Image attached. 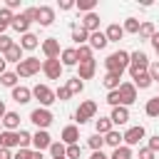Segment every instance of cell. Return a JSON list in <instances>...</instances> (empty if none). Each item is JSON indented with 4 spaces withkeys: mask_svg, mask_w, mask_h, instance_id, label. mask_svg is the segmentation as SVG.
I'll return each instance as SVG.
<instances>
[{
    "mask_svg": "<svg viewBox=\"0 0 159 159\" xmlns=\"http://www.w3.org/2000/svg\"><path fill=\"white\" fill-rule=\"evenodd\" d=\"M5 112H7V107H5V102H2V99H0V119H2V117H5Z\"/></svg>",
    "mask_w": 159,
    "mask_h": 159,
    "instance_id": "cell-58",
    "label": "cell"
},
{
    "mask_svg": "<svg viewBox=\"0 0 159 159\" xmlns=\"http://www.w3.org/2000/svg\"><path fill=\"white\" fill-rule=\"evenodd\" d=\"M30 159H45V154H42V152H35V149H32V157H30Z\"/></svg>",
    "mask_w": 159,
    "mask_h": 159,
    "instance_id": "cell-57",
    "label": "cell"
},
{
    "mask_svg": "<svg viewBox=\"0 0 159 159\" xmlns=\"http://www.w3.org/2000/svg\"><path fill=\"white\" fill-rule=\"evenodd\" d=\"M2 57H5V62H15V65H17V62L22 60V47L15 42V45H12V47H10V50H7Z\"/></svg>",
    "mask_w": 159,
    "mask_h": 159,
    "instance_id": "cell-30",
    "label": "cell"
},
{
    "mask_svg": "<svg viewBox=\"0 0 159 159\" xmlns=\"http://www.w3.org/2000/svg\"><path fill=\"white\" fill-rule=\"evenodd\" d=\"M17 45L22 47V52H32V50L40 47V37L35 32H25V35H20V42Z\"/></svg>",
    "mask_w": 159,
    "mask_h": 159,
    "instance_id": "cell-17",
    "label": "cell"
},
{
    "mask_svg": "<svg viewBox=\"0 0 159 159\" xmlns=\"http://www.w3.org/2000/svg\"><path fill=\"white\" fill-rule=\"evenodd\" d=\"M97 117V102L94 99H84V102H80V107L75 109V122L82 127V124H87L89 119H94Z\"/></svg>",
    "mask_w": 159,
    "mask_h": 159,
    "instance_id": "cell-3",
    "label": "cell"
},
{
    "mask_svg": "<svg viewBox=\"0 0 159 159\" xmlns=\"http://www.w3.org/2000/svg\"><path fill=\"white\" fill-rule=\"evenodd\" d=\"M149 42H152V47H154V52H157V57H159V32H154Z\"/></svg>",
    "mask_w": 159,
    "mask_h": 159,
    "instance_id": "cell-53",
    "label": "cell"
},
{
    "mask_svg": "<svg viewBox=\"0 0 159 159\" xmlns=\"http://www.w3.org/2000/svg\"><path fill=\"white\" fill-rule=\"evenodd\" d=\"M17 82H20V77H17L15 72H5V75H0V84H2V87H7V89L17 87Z\"/></svg>",
    "mask_w": 159,
    "mask_h": 159,
    "instance_id": "cell-37",
    "label": "cell"
},
{
    "mask_svg": "<svg viewBox=\"0 0 159 159\" xmlns=\"http://www.w3.org/2000/svg\"><path fill=\"white\" fill-rule=\"evenodd\" d=\"M40 27H50L55 22V7L52 5H40L37 7V20H35Z\"/></svg>",
    "mask_w": 159,
    "mask_h": 159,
    "instance_id": "cell-13",
    "label": "cell"
},
{
    "mask_svg": "<svg viewBox=\"0 0 159 159\" xmlns=\"http://www.w3.org/2000/svg\"><path fill=\"white\" fill-rule=\"evenodd\" d=\"M12 15L15 12H10L7 7H0V35H5V30L12 25Z\"/></svg>",
    "mask_w": 159,
    "mask_h": 159,
    "instance_id": "cell-31",
    "label": "cell"
},
{
    "mask_svg": "<svg viewBox=\"0 0 159 159\" xmlns=\"http://www.w3.org/2000/svg\"><path fill=\"white\" fill-rule=\"evenodd\" d=\"M97 75V60H89V62H80L77 65V77L84 82V80H92Z\"/></svg>",
    "mask_w": 159,
    "mask_h": 159,
    "instance_id": "cell-15",
    "label": "cell"
},
{
    "mask_svg": "<svg viewBox=\"0 0 159 159\" xmlns=\"http://www.w3.org/2000/svg\"><path fill=\"white\" fill-rule=\"evenodd\" d=\"M144 114H147V117H159V97L147 99V104H144Z\"/></svg>",
    "mask_w": 159,
    "mask_h": 159,
    "instance_id": "cell-40",
    "label": "cell"
},
{
    "mask_svg": "<svg viewBox=\"0 0 159 159\" xmlns=\"http://www.w3.org/2000/svg\"><path fill=\"white\" fill-rule=\"evenodd\" d=\"M109 159H134V152H132V147H117V149H112V154H109Z\"/></svg>",
    "mask_w": 159,
    "mask_h": 159,
    "instance_id": "cell-32",
    "label": "cell"
},
{
    "mask_svg": "<svg viewBox=\"0 0 159 159\" xmlns=\"http://www.w3.org/2000/svg\"><path fill=\"white\" fill-rule=\"evenodd\" d=\"M147 149H152L154 154L159 152V134H152V137L147 139Z\"/></svg>",
    "mask_w": 159,
    "mask_h": 159,
    "instance_id": "cell-48",
    "label": "cell"
},
{
    "mask_svg": "<svg viewBox=\"0 0 159 159\" xmlns=\"http://www.w3.org/2000/svg\"><path fill=\"white\" fill-rule=\"evenodd\" d=\"M77 47L80 45H87V40H89V32L84 30V27H80V25H72V37H70Z\"/></svg>",
    "mask_w": 159,
    "mask_h": 159,
    "instance_id": "cell-26",
    "label": "cell"
},
{
    "mask_svg": "<svg viewBox=\"0 0 159 159\" xmlns=\"http://www.w3.org/2000/svg\"><path fill=\"white\" fill-rule=\"evenodd\" d=\"M0 122H2V129H7V132H17V129H20V114H17V112H10V109H7Z\"/></svg>",
    "mask_w": 159,
    "mask_h": 159,
    "instance_id": "cell-20",
    "label": "cell"
},
{
    "mask_svg": "<svg viewBox=\"0 0 159 159\" xmlns=\"http://www.w3.org/2000/svg\"><path fill=\"white\" fill-rule=\"evenodd\" d=\"M57 7H60L62 12H67V10H72V7H75V2H72V0H60V2H57Z\"/></svg>",
    "mask_w": 159,
    "mask_h": 159,
    "instance_id": "cell-52",
    "label": "cell"
},
{
    "mask_svg": "<svg viewBox=\"0 0 159 159\" xmlns=\"http://www.w3.org/2000/svg\"><path fill=\"white\" fill-rule=\"evenodd\" d=\"M40 50H42L45 60H60V52H62L57 37H45V40L40 42Z\"/></svg>",
    "mask_w": 159,
    "mask_h": 159,
    "instance_id": "cell-8",
    "label": "cell"
},
{
    "mask_svg": "<svg viewBox=\"0 0 159 159\" xmlns=\"http://www.w3.org/2000/svg\"><path fill=\"white\" fill-rule=\"evenodd\" d=\"M87 45H89V47H92V52H94V50H104L109 42H107V37H104V32H102V30H97V32H92V35H89Z\"/></svg>",
    "mask_w": 159,
    "mask_h": 159,
    "instance_id": "cell-25",
    "label": "cell"
},
{
    "mask_svg": "<svg viewBox=\"0 0 159 159\" xmlns=\"http://www.w3.org/2000/svg\"><path fill=\"white\" fill-rule=\"evenodd\" d=\"M132 84H134L137 89H149V87H152V77H149V72L132 75Z\"/></svg>",
    "mask_w": 159,
    "mask_h": 159,
    "instance_id": "cell-27",
    "label": "cell"
},
{
    "mask_svg": "<svg viewBox=\"0 0 159 159\" xmlns=\"http://www.w3.org/2000/svg\"><path fill=\"white\" fill-rule=\"evenodd\" d=\"M117 92H119V102H122V107H132V104L137 102V87H134L132 82H122Z\"/></svg>",
    "mask_w": 159,
    "mask_h": 159,
    "instance_id": "cell-10",
    "label": "cell"
},
{
    "mask_svg": "<svg viewBox=\"0 0 159 159\" xmlns=\"http://www.w3.org/2000/svg\"><path fill=\"white\" fill-rule=\"evenodd\" d=\"M109 119H112V127H124V124L132 119V114H129V107H112V114H109Z\"/></svg>",
    "mask_w": 159,
    "mask_h": 159,
    "instance_id": "cell-14",
    "label": "cell"
},
{
    "mask_svg": "<svg viewBox=\"0 0 159 159\" xmlns=\"http://www.w3.org/2000/svg\"><path fill=\"white\" fill-rule=\"evenodd\" d=\"M12 99H15L17 104H27V102L32 99V89H30V87L17 84V87H12Z\"/></svg>",
    "mask_w": 159,
    "mask_h": 159,
    "instance_id": "cell-23",
    "label": "cell"
},
{
    "mask_svg": "<svg viewBox=\"0 0 159 159\" xmlns=\"http://www.w3.org/2000/svg\"><path fill=\"white\" fill-rule=\"evenodd\" d=\"M127 67H129V52H127V50H117V52L107 55V60H104V70H107V72L124 75Z\"/></svg>",
    "mask_w": 159,
    "mask_h": 159,
    "instance_id": "cell-1",
    "label": "cell"
},
{
    "mask_svg": "<svg viewBox=\"0 0 159 159\" xmlns=\"http://www.w3.org/2000/svg\"><path fill=\"white\" fill-rule=\"evenodd\" d=\"M147 137V129L142 127V124H134V127H129L127 132H122V142H124V147H139V142Z\"/></svg>",
    "mask_w": 159,
    "mask_h": 159,
    "instance_id": "cell-7",
    "label": "cell"
},
{
    "mask_svg": "<svg viewBox=\"0 0 159 159\" xmlns=\"http://www.w3.org/2000/svg\"><path fill=\"white\" fill-rule=\"evenodd\" d=\"M104 37H107V42H119V40L124 37V30H122V25H119V22H112V25H107V30H104Z\"/></svg>",
    "mask_w": 159,
    "mask_h": 159,
    "instance_id": "cell-24",
    "label": "cell"
},
{
    "mask_svg": "<svg viewBox=\"0 0 159 159\" xmlns=\"http://www.w3.org/2000/svg\"><path fill=\"white\" fill-rule=\"evenodd\" d=\"M104 144H107V147H112V149L122 147V144H124V142H122V132H119V129L107 132V134H104Z\"/></svg>",
    "mask_w": 159,
    "mask_h": 159,
    "instance_id": "cell-29",
    "label": "cell"
},
{
    "mask_svg": "<svg viewBox=\"0 0 159 159\" xmlns=\"http://www.w3.org/2000/svg\"><path fill=\"white\" fill-rule=\"evenodd\" d=\"M89 159H109V157H107L104 152H92V154H89Z\"/></svg>",
    "mask_w": 159,
    "mask_h": 159,
    "instance_id": "cell-55",
    "label": "cell"
},
{
    "mask_svg": "<svg viewBox=\"0 0 159 159\" xmlns=\"http://www.w3.org/2000/svg\"><path fill=\"white\" fill-rule=\"evenodd\" d=\"M70 97H72V94H70V89H67L65 84H60V87L55 89V99H60V102H67Z\"/></svg>",
    "mask_w": 159,
    "mask_h": 159,
    "instance_id": "cell-45",
    "label": "cell"
},
{
    "mask_svg": "<svg viewBox=\"0 0 159 159\" xmlns=\"http://www.w3.org/2000/svg\"><path fill=\"white\" fill-rule=\"evenodd\" d=\"M114 127H112V119L109 117H99V119H94V134H99V137H104L107 132H112Z\"/></svg>",
    "mask_w": 159,
    "mask_h": 159,
    "instance_id": "cell-28",
    "label": "cell"
},
{
    "mask_svg": "<svg viewBox=\"0 0 159 159\" xmlns=\"http://www.w3.org/2000/svg\"><path fill=\"white\" fill-rule=\"evenodd\" d=\"M22 15H25L30 22H35V20H37V7H25V10H22Z\"/></svg>",
    "mask_w": 159,
    "mask_h": 159,
    "instance_id": "cell-49",
    "label": "cell"
},
{
    "mask_svg": "<svg viewBox=\"0 0 159 159\" xmlns=\"http://www.w3.org/2000/svg\"><path fill=\"white\" fill-rule=\"evenodd\" d=\"M7 72V62H5V57L0 55V75H5Z\"/></svg>",
    "mask_w": 159,
    "mask_h": 159,
    "instance_id": "cell-56",
    "label": "cell"
},
{
    "mask_svg": "<svg viewBox=\"0 0 159 159\" xmlns=\"http://www.w3.org/2000/svg\"><path fill=\"white\" fill-rule=\"evenodd\" d=\"M30 25H32V22H30V20H27L22 12H15V15H12V25H10V27H12V30H17L20 35L30 32Z\"/></svg>",
    "mask_w": 159,
    "mask_h": 159,
    "instance_id": "cell-21",
    "label": "cell"
},
{
    "mask_svg": "<svg viewBox=\"0 0 159 159\" xmlns=\"http://www.w3.org/2000/svg\"><path fill=\"white\" fill-rule=\"evenodd\" d=\"M75 10H80V12H94L97 10V0H77L75 2Z\"/></svg>",
    "mask_w": 159,
    "mask_h": 159,
    "instance_id": "cell-35",
    "label": "cell"
},
{
    "mask_svg": "<svg viewBox=\"0 0 159 159\" xmlns=\"http://www.w3.org/2000/svg\"><path fill=\"white\" fill-rule=\"evenodd\" d=\"M60 142H62L65 147H70V144H80V127H77V124H67V127H62V132H60Z\"/></svg>",
    "mask_w": 159,
    "mask_h": 159,
    "instance_id": "cell-12",
    "label": "cell"
},
{
    "mask_svg": "<svg viewBox=\"0 0 159 159\" xmlns=\"http://www.w3.org/2000/svg\"><path fill=\"white\" fill-rule=\"evenodd\" d=\"M50 144H52V137H50L47 129L32 132V149H35V152H45V149H50Z\"/></svg>",
    "mask_w": 159,
    "mask_h": 159,
    "instance_id": "cell-11",
    "label": "cell"
},
{
    "mask_svg": "<svg viewBox=\"0 0 159 159\" xmlns=\"http://www.w3.org/2000/svg\"><path fill=\"white\" fill-rule=\"evenodd\" d=\"M60 159H67V157H60Z\"/></svg>",
    "mask_w": 159,
    "mask_h": 159,
    "instance_id": "cell-60",
    "label": "cell"
},
{
    "mask_svg": "<svg viewBox=\"0 0 159 159\" xmlns=\"http://www.w3.org/2000/svg\"><path fill=\"white\" fill-rule=\"evenodd\" d=\"M0 132H2V122H0Z\"/></svg>",
    "mask_w": 159,
    "mask_h": 159,
    "instance_id": "cell-59",
    "label": "cell"
},
{
    "mask_svg": "<svg viewBox=\"0 0 159 159\" xmlns=\"http://www.w3.org/2000/svg\"><path fill=\"white\" fill-rule=\"evenodd\" d=\"M157 97H159V92H157Z\"/></svg>",
    "mask_w": 159,
    "mask_h": 159,
    "instance_id": "cell-61",
    "label": "cell"
},
{
    "mask_svg": "<svg viewBox=\"0 0 159 159\" xmlns=\"http://www.w3.org/2000/svg\"><path fill=\"white\" fill-rule=\"evenodd\" d=\"M32 97L40 102V107H45V109H50V104H55L57 99H55V89L50 87V84H35L32 87Z\"/></svg>",
    "mask_w": 159,
    "mask_h": 159,
    "instance_id": "cell-5",
    "label": "cell"
},
{
    "mask_svg": "<svg viewBox=\"0 0 159 159\" xmlns=\"http://www.w3.org/2000/svg\"><path fill=\"white\" fill-rule=\"evenodd\" d=\"M107 104H109V107H122V102H119V92H117V89L107 92Z\"/></svg>",
    "mask_w": 159,
    "mask_h": 159,
    "instance_id": "cell-47",
    "label": "cell"
},
{
    "mask_svg": "<svg viewBox=\"0 0 159 159\" xmlns=\"http://www.w3.org/2000/svg\"><path fill=\"white\" fill-rule=\"evenodd\" d=\"M99 22H102V20H99V15H97V10H94V12H87V15L82 17L80 27H84V30L92 35V32H97V30H99Z\"/></svg>",
    "mask_w": 159,
    "mask_h": 159,
    "instance_id": "cell-18",
    "label": "cell"
},
{
    "mask_svg": "<svg viewBox=\"0 0 159 159\" xmlns=\"http://www.w3.org/2000/svg\"><path fill=\"white\" fill-rule=\"evenodd\" d=\"M87 147H89L92 152H102V147H104V137H99V134L87 137Z\"/></svg>",
    "mask_w": 159,
    "mask_h": 159,
    "instance_id": "cell-42",
    "label": "cell"
},
{
    "mask_svg": "<svg viewBox=\"0 0 159 159\" xmlns=\"http://www.w3.org/2000/svg\"><path fill=\"white\" fill-rule=\"evenodd\" d=\"M30 122H32L37 129H47V127L55 122V114H52V109H45V107H35V109L30 112Z\"/></svg>",
    "mask_w": 159,
    "mask_h": 159,
    "instance_id": "cell-6",
    "label": "cell"
},
{
    "mask_svg": "<svg viewBox=\"0 0 159 159\" xmlns=\"http://www.w3.org/2000/svg\"><path fill=\"white\" fill-rule=\"evenodd\" d=\"M30 157H32V149H17L12 154V159H30Z\"/></svg>",
    "mask_w": 159,
    "mask_h": 159,
    "instance_id": "cell-50",
    "label": "cell"
},
{
    "mask_svg": "<svg viewBox=\"0 0 159 159\" xmlns=\"http://www.w3.org/2000/svg\"><path fill=\"white\" fill-rule=\"evenodd\" d=\"M0 147L2 149H20V139H17V132H7V129H2L0 132Z\"/></svg>",
    "mask_w": 159,
    "mask_h": 159,
    "instance_id": "cell-16",
    "label": "cell"
},
{
    "mask_svg": "<svg viewBox=\"0 0 159 159\" xmlns=\"http://www.w3.org/2000/svg\"><path fill=\"white\" fill-rule=\"evenodd\" d=\"M65 87L70 89V94H82V89H84V82H82L80 77H72V80H67V82H65Z\"/></svg>",
    "mask_w": 159,
    "mask_h": 159,
    "instance_id": "cell-38",
    "label": "cell"
},
{
    "mask_svg": "<svg viewBox=\"0 0 159 159\" xmlns=\"http://www.w3.org/2000/svg\"><path fill=\"white\" fill-rule=\"evenodd\" d=\"M77 60H80V62H89V60H94L92 47H89V45H80V47H77Z\"/></svg>",
    "mask_w": 159,
    "mask_h": 159,
    "instance_id": "cell-41",
    "label": "cell"
},
{
    "mask_svg": "<svg viewBox=\"0 0 159 159\" xmlns=\"http://www.w3.org/2000/svg\"><path fill=\"white\" fill-rule=\"evenodd\" d=\"M139 25H142V22H139L137 17H127V20L122 22V30H124V35H137V32H139Z\"/></svg>",
    "mask_w": 159,
    "mask_h": 159,
    "instance_id": "cell-33",
    "label": "cell"
},
{
    "mask_svg": "<svg viewBox=\"0 0 159 159\" xmlns=\"http://www.w3.org/2000/svg\"><path fill=\"white\" fill-rule=\"evenodd\" d=\"M17 139H20V149H32V132L17 129Z\"/></svg>",
    "mask_w": 159,
    "mask_h": 159,
    "instance_id": "cell-39",
    "label": "cell"
},
{
    "mask_svg": "<svg viewBox=\"0 0 159 159\" xmlns=\"http://www.w3.org/2000/svg\"><path fill=\"white\" fill-rule=\"evenodd\" d=\"M0 159H12V152H10V149H2V147H0Z\"/></svg>",
    "mask_w": 159,
    "mask_h": 159,
    "instance_id": "cell-54",
    "label": "cell"
},
{
    "mask_svg": "<svg viewBox=\"0 0 159 159\" xmlns=\"http://www.w3.org/2000/svg\"><path fill=\"white\" fill-rule=\"evenodd\" d=\"M62 72H65V67L60 60H42V75L47 80H62Z\"/></svg>",
    "mask_w": 159,
    "mask_h": 159,
    "instance_id": "cell-9",
    "label": "cell"
},
{
    "mask_svg": "<svg viewBox=\"0 0 159 159\" xmlns=\"http://www.w3.org/2000/svg\"><path fill=\"white\" fill-rule=\"evenodd\" d=\"M12 72H15L17 77H22V80H25V77H32V75L42 72V62H40L37 57H32V55H30V57H22V60L15 65V70H12Z\"/></svg>",
    "mask_w": 159,
    "mask_h": 159,
    "instance_id": "cell-2",
    "label": "cell"
},
{
    "mask_svg": "<svg viewBox=\"0 0 159 159\" xmlns=\"http://www.w3.org/2000/svg\"><path fill=\"white\" fill-rule=\"evenodd\" d=\"M137 159H154V152H152V149H147V147H139Z\"/></svg>",
    "mask_w": 159,
    "mask_h": 159,
    "instance_id": "cell-51",
    "label": "cell"
},
{
    "mask_svg": "<svg viewBox=\"0 0 159 159\" xmlns=\"http://www.w3.org/2000/svg\"><path fill=\"white\" fill-rule=\"evenodd\" d=\"M154 32H157V27L147 20V22H142V25H139V32H137V35H139V40H152V35H154Z\"/></svg>",
    "mask_w": 159,
    "mask_h": 159,
    "instance_id": "cell-36",
    "label": "cell"
},
{
    "mask_svg": "<svg viewBox=\"0 0 159 159\" xmlns=\"http://www.w3.org/2000/svg\"><path fill=\"white\" fill-rule=\"evenodd\" d=\"M12 45H15V40H12L10 35H0V55H5Z\"/></svg>",
    "mask_w": 159,
    "mask_h": 159,
    "instance_id": "cell-44",
    "label": "cell"
},
{
    "mask_svg": "<svg viewBox=\"0 0 159 159\" xmlns=\"http://www.w3.org/2000/svg\"><path fill=\"white\" fill-rule=\"evenodd\" d=\"M60 62H62V67H77V65H80V60H77V47H65V50L60 52Z\"/></svg>",
    "mask_w": 159,
    "mask_h": 159,
    "instance_id": "cell-19",
    "label": "cell"
},
{
    "mask_svg": "<svg viewBox=\"0 0 159 159\" xmlns=\"http://www.w3.org/2000/svg\"><path fill=\"white\" fill-rule=\"evenodd\" d=\"M149 57H147V52H142V50H134V52H129V75H139V72H147L149 70Z\"/></svg>",
    "mask_w": 159,
    "mask_h": 159,
    "instance_id": "cell-4",
    "label": "cell"
},
{
    "mask_svg": "<svg viewBox=\"0 0 159 159\" xmlns=\"http://www.w3.org/2000/svg\"><path fill=\"white\" fill-rule=\"evenodd\" d=\"M149 77H152V82H157L159 84V60H154V62H149Z\"/></svg>",
    "mask_w": 159,
    "mask_h": 159,
    "instance_id": "cell-46",
    "label": "cell"
},
{
    "mask_svg": "<svg viewBox=\"0 0 159 159\" xmlns=\"http://www.w3.org/2000/svg\"><path fill=\"white\" fill-rule=\"evenodd\" d=\"M119 84H122V75H117V72H104V77H102V87H104L107 92L119 89Z\"/></svg>",
    "mask_w": 159,
    "mask_h": 159,
    "instance_id": "cell-22",
    "label": "cell"
},
{
    "mask_svg": "<svg viewBox=\"0 0 159 159\" xmlns=\"http://www.w3.org/2000/svg\"><path fill=\"white\" fill-rule=\"evenodd\" d=\"M65 157H67V159H80V157H82V147H80V144H70V147L65 149Z\"/></svg>",
    "mask_w": 159,
    "mask_h": 159,
    "instance_id": "cell-43",
    "label": "cell"
},
{
    "mask_svg": "<svg viewBox=\"0 0 159 159\" xmlns=\"http://www.w3.org/2000/svg\"><path fill=\"white\" fill-rule=\"evenodd\" d=\"M65 149H67V147H65L60 139H52V144H50V149H47V152H50V159H60V157H65Z\"/></svg>",
    "mask_w": 159,
    "mask_h": 159,
    "instance_id": "cell-34",
    "label": "cell"
}]
</instances>
